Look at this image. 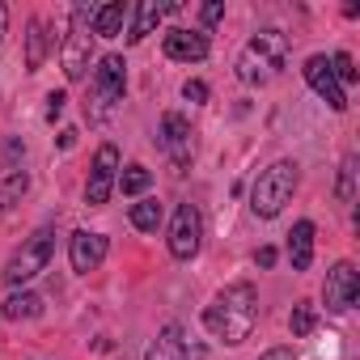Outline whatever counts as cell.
Here are the masks:
<instances>
[{
	"mask_svg": "<svg viewBox=\"0 0 360 360\" xmlns=\"http://www.w3.org/2000/svg\"><path fill=\"white\" fill-rule=\"evenodd\" d=\"M322 297H326V309H330V314H347V309L356 305V297H360V276H356V267H352L347 259L326 271Z\"/></svg>",
	"mask_w": 360,
	"mask_h": 360,
	"instance_id": "9",
	"label": "cell"
},
{
	"mask_svg": "<svg viewBox=\"0 0 360 360\" xmlns=\"http://www.w3.org/2000/svg\"><path fill=\"white\" fill-rule=\"evenodd\" d=\"M183 98H187V102H208V85H204V81H187V85H183Z\"/></svg>",
	"mask_w": 360,
	"mask_h": 360,
	"instance_id": "27",
	"label": "cell"
},
{
	"mask_svg": "<svg viewBox=\"0 0 360 360\" xmlns=\"http://www.w3.org/2000/svg\"><path fill=\"white\" fill-rule=\"evenodd\" d=\"M39 314H43V297H39V292H26V288H22V292H13V297L5 301V318H9V322L39 318Z\"/></svg>",
	"mask_w": 360,
	"mask_h": 360,
	"instance_id": "19",
	"label": "cell"
},
{
	"mask_svg": "<svg viewBox=\"0 0 360 360\" xmlns=\"http://www.w3.org/2000/svg\"><path fill=\"white\" fill-rule=\"evenodd\" d=\"M123 85H127V64H123V56H115V51L102 56L98 68H94V98L102 102V110L123 98Z\"/></svg>",
	"mask_w": 360,
	"mask_h": 360,
	"instance_id": "10",
	"label": "cell"
},
{
	"mask_svg": "<svg viewBox=\"0 0 360 360\" xmlns=\"http://www.w3.org/2000/svg\"><path fill=\"white\" fill-rule=\"evenodd\" d=\"M115 183H119V148H115V144H102V148H98V157H94V165H89L85 204H89V208H102V204L110 200Z\"/></svg>",
	"mask_w": 360,
	"mask_h": 360,
	"instance_id": "7",
	"label": "cell"
},
{
	"mask_svg": "<svg viewBox=\"0 0 360 360\" xmlns=\"http://www.w3.org/2000/svg\"><path fill=\"white\" fill-rule=\"evenodd\" d=\"M94 13L98 5H72L68 34L60 43V68L68 81H81L89 72V51H94Z\"/></svg>",
	"mask_w": 360,
	"mask_h": 360,
	"instance_id": "4",
	"label": "cell"
},
{
	"mask_svg": "<svg viewBox=\"0 0 360 360\" xmlns=\"http://www.w3.org/2000/svg\"><path fill=\"white\" fill-rule=\"evenodd\" d=\"M123 22H127V5H123V0L98 5V13H94V34H98V39H115V34L123 30Z\"/></svg>",
	"mask_w": 360,
	"mask_h": 360,
	"instance_id": "17",
	"label": "cell"
},
{
	"mask_svg": "<svg viewBox=\"0 0 360 360\" xmlns=\"http://www.w3.org/2000/svg\"><path fill=\"white\" fill-rule=\"evenodd\" d=\"M106 250H110L106 233H89V229H77V233H72V242H68V259H72V271H81V276L98 271V267H102V259H106Z\"/></svg>",
	"mask_w": 360,
	"mask_h": 360,
	"instance_id": "12",
	"label": "cell"
},
{
	"mask_svg": "<svg viewBox=\"0 0 360 360\" xmlns=\"http://www.w3.org/2000/svg\"><path fill=\"white\" fill-rule=\"evenodd\" d=\"M301 72H305L309 89H314L330 110H347V94H343V85L335 81V72H330V60H326V56H309Z\"/></svg>",
	"mask_w": 360,
	"mask_h": 360,
	"instance_id": "11",
	"label": "cell"
},
{
	"mask_svg": "<svg viewBox=\"0 0 360 360\" xmlns=\"http://www.w3.org/2000/svg\"><path fill=\"white\" fill-rule=\"evenodd\" d=\"M288 259H292L297 271H305L314 263V225L309 221H297L292 225V233H288Z\"/></svg>",
	"mask_w": 360,
	"mask_h": 360,
	"instance_id": "15",
	"label": "cell"
},
{
	"mask_svg": "<svg viewBox=\"0 0 360 360\" xmlns=\"http://www.w3.org/2000/svg\"><path fill=\"white\" fill-rule=\"evenodd\" d=\"M144 360H187V339H183V326H178V322L161 326V335L148 343Z\"/></svg>",
	"mask_w": 360,
	"mask_h": 360,
	"instance_id": "14",
	"label": "cell"
},
{
	"mask_svg": "<svg viewBox=\"0 0 360 360\" xmlns=\"http://www.w3.org/2000/svg\"><path fill=\"white\" fill-rule=\"evenodd\" d=\"M51 250H56V229H51V225H43V229H39V233H30V238L22 242V250L9 259V267H5V284H13V288L30 284L39 271H47Z\"/></svg>",
	"mask_w": 360,
	"mask_h": 360,
	"instance_id": "5",
	"label": "cell"
},
{
	"mask_svg": "<svg viewBox=\"0 0 360 360\" xmlns=\"http://www.w3.org/2000/svg\"><path fill=\"white\" fill-rule=\"evenodd\" d=\"M148 183H153V174H148L144 165H127V169L119 174V183H115V187H119L123 195H144Z\"/></svg>",
	"mask_w": 360,
	"mask_h": 360,
	"instance_id": "22",
	"label": "cell"
},
{
	"mask_svg": "<svg viewBox=\"0 0 360 360\" xmlns=\"http://www.w3.org/2000/svg\"><path fill=\"white\" fill-rule=\"evenodd\" d=\"M30 191V174L26 169H13L5 183H0V212H9V208H18V200Z\"/></svg>",
	"mask_w": 360,
	"mask_h": 360,
	"instance_id": "20",
	"label": "cell"
},
{
	"mask_svg": "<svg viewBox=\"0 0 360 360\" xmlns=\"http://www.w3.org/2000/svg\"><path fill=\"white\" fill-rule=\"evenodd\" d=\"M330 72H335V81L339 85H352L360 72H356V64H352V56L347 51H339V56H330Z\"/></svg>",
	"mask_w": 360,
	"mask_h": 360,
	"instance_id": "25",
	"label": "cell"
},
{
	"mask_svg": "<svg viewBox=\"0 0 360 360\" xmlns=\"http://www.w3.org/2000/svg\"><path fill=\"white\" fill-rule=\"evenodd\" d=\"M284 64H288V34H280V30H259V34L242 47V56H238V77H242L246 85H267V81H276V77L284 72Z\"/></svg>",
	"mask_w": 360,
	"mask_h": 360,
	"instance_id": "2",
	"label": "cell"
},
{
	"mask_svg": "<svg viewBox=\"0 0 360 360\" xmlns=\"http://www.w3.org/2000/svg\"><path fill=\"white\" fill-rule=\"evenodd\" d=\"M47 47H51L47 22H43V18H34V22H30V34H26V68H30V72H39V68H43Z\"/></svg>",
	"mask_w": 360,
	"mask_h": 360,
	"instance_id": "18",
	"label": "cell"
},
{
	"mask_svg": "<svg viewBox=\"0 0 360 360\" xmlns=\"http://www.w3.org/2000/svg\"><path fill=\"white\" fill-rule=\"evenodd\" d=\"M259 360H297V352H292V347H267Z\"/></svg>",
	"mask_w": 360,
	"mask_h": 360,
	"instance_id": "29",
	"label": "cell"
},
{
	"mask_svg": "<svg viewBox=\"0 0 360 360\" xmlns=\"http://www.w3.org/2000/svg\"><path fill=\"white\" fill-rule=\"evenodd\" d=\"M352 195H356V157H343V165H339V200L352 204Z\"/></svg>",
	"mask_w": 360,
	"mask_h": 360,
	"instance_id": "24",
	"label": "cell"
},
{
	"mask_svg": "<svg viewBox=\"0 0 360 360\" xmlns=\"http://www.w3.org/2000/svg\"><path fill=\"white\" fill-rule=\"evenodd\" d=\"M200 242H204V217L195 204H178L174 212V225H169V255L174 259H195L200 255Z\"/></svg>",
	"mask_w": 360,
	"mask_h": 360,
	"instance_id": "6",
	"label": "cell"
},
{
	"mask_svg": "<svg viewBox=\"0 0 360 360\" xmlns=\"http://www.w3.org/2000/svg\"><path fill=\"white\" fill-rule=\"evenodd\" d=\"M314 322H318V318H314V305H305V301H301V305H292V318H288L292 339H305V335L314 330Z\"/></svg>",
	"mask_w": 360,
	"mask_h": 360,
	"instance_id": "23",
	"label": "cell"
},
{
	"mask_svg": "<svg viewBox=\"0 0 360 360\" xmlns=\"http://www.w3.org/2000/svg\"><path fill=\"white\" fill-rule=\"evenodd\" d=\"M131 225H136L140 233H157V225H161V204H157V200H136V204H131Z\"/></svg>",
	"mask_w": 360,
	"mask_h": 360,
	"instance_id": "21",
	"label": "cell"
},
{
	"mask_svg": "<svg viewBox=\"0 0 360 360\" xmlns=\"http://www.w3.org/2000/svg\"><path fill=\"white\" fill-rule=\"evenodd\" d=\"M72 144H77V131H72V127H68V131H60V148H72Z\"/></svg>",
	"mask_w": 360,
	"mask_h": 360,
	"instance_id": "31",
	"label": "cell"
},
{
	"mask_svg": "<svg viewBox=\"0 0 360 360\" xmlns=\"http://www.w3.org/2000/svg\"><path fill=\"white\" fill-rule=\"evenodd\" d=\"M221 18H225V5H221V0H208V5L200 9V22H204V30H212Z\"/></svg>",
	"mask_w": 360,
	"mask_h": 360,
	"instance_id": "26",
	"label": "cell"
},
{
	"mask_svg": "<svg viewBox=\"0 0 360 360\" xmlns=\"http://www.w3.org/2000/svg\"><path fill=\"white\" fill-rule=\"evenodd\" d=\"M255 263H259V267H271V263H276V250H271V246H259Z\"/></svg>",
	"mask_w": 360,
	"mask_h": 360,
	"instance_id": "30",
	"label": "cell"
},
{
	"mask_svg": "<svg viewBox=\"0 0 360 360\" xmlns=\"http://www.w3.org/2000/svg\"><path fill=\"white\" fill-rule=\"evenodd\" d=\"M165 56L183 60V64H200V60H208V34H200V30H169L165 34Z\"/></svg>",
	"mask_w": 360,
	"mask_h": 360,
	"instance_id": "13",
	"label": "cell"
},
{
	"mask_svg": "<svg viewBox=\"0 0 360 360\" xmlns=\"http://www.w3.org/2000/svg\"><path fill=\"white\" fill-rule=\"evenodd\" d=\"M292 191H297V161H276V165H267L255 178V187H250V212L263 217V221H271V217L284 212V204L292 200Z\"/></svg>",
	"mask_w": 360,
	"mask_h": 360,
	"instance_id": "3",
	"label": "cell"
},
{
	"mask_svg": "<svg viewBox=\"0 0 360 360\" xmlns=\"http://www.w3.org/2000/svg\"><path fill=\"white\" fill-rule=\"evenodd\" d=\"M161 148L169 153V161H174L178 174L191 165V157H195V140H191V123H187V115H178V110L161 115Z\"/></svg>",
	"mask_w": 360,
	"mask_h": 360,
	"instance_id": "8",
	"label": "cell"
},
{
	"mask_svg": "<svg viewBox=\"0 0 360 360\" xmlns=\"http://www.w3.org/2000/svg\"><path fill=\"white\" fill-rule=\"evenodd\" d=\"M161 18H165V5H157V0H140V5H136V22L127 30V43H144L157 30Z\"/></svg>",
	"mask_w": 360,
	"mask_h": 360,
	"instance_id": "16",
	"label": "cell"
},
{
	"mask_svg": "<svg viewBox=\"0 0 360 360\" xmlns=\"http://www.w3.org/2000/svg\"><path fill=\"white\" fill-rule=\"evenodd\" d=\"M255 322H259V292H255V284H246V280H238V284H229L225 292H217V301L204 309L208 335L221 339V343H233V347L250 339Z\"/></svg>",
	"mask_w": 360,
	"mask_h": 360,
	"instance_id": "1",
	"label": "cell"
},
{
	"mask_svg": "<svg viewBox=\"0 0 360 360\" xmlns=\"http://www.w3.org/2000/svg\"><path fill=\"white\" fill-rule=\"evenodd\" d=\"M5 30H9V9L0 5V43H5Z\"/></svg>",
	"mask_w": 360,
	"mask_h": 360,
	"instance_id": "32",
	"label": "cell"
},
{
	"mask_svg": "<svg viewBox=\"0 0 360 360\" xmlns=\"http://www.w3.org/2000/svg\"><path fill=\"white\" fill-rule=\"evenodd\" d=\"M64 106H68V98H64V94H47V119H51V123L64 115Z\"/></svg>",
	"mask_w": 360,
	"mask_h": 360,
	"instance_id": "28",
	"label": "cell"
}]
</instances>
